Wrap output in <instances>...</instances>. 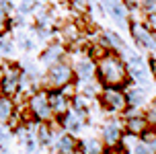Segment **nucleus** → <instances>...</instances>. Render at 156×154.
<instances>
[{"label":"nucleus","instance_id":"obj_1","mask_svg":"<svg viewBox=\"0 0 156 154\" xmlns=\"http://www.w3.org/2000/svg\"><path fill=\"white\" fill-rule=\"evenodd\" d=\"M97 76L105 86H123L127 80V66L121 56H117L115 52H107L97 60Z\"/></svg>","mask_w":156,"mask_h":154},{"label":"nucleus","instance_id":"obj_2","mask_svg":"<svg viewBox=\"0 0 156 154\" xmlns=\"http://www.w3.org/2000/svg\"><path fill=\"white\" fill-rule=\"evenodd\" d=\"M74 80V68L66 60H60L55 62L54 66L47 68V74H45V86L49 91H60L64 86L72 84Z\"/></svg>","mask_w":156,"mask_h":154},{"label":"nucleus","instance_id":"obj_3","mask_svg":"<svg viewBox=\"0 0 156 154\" xmlns=\"http://www.w3.org/2000/svg\"><path fill=\"white\" fill-rule=\"evenodd\" d=\"M129 33L140 49L150 52L152 56L156 54V33L146 23H129Z\"/></svg>","mask_w":156,"mask_h":154},{"label":"nucleus","instance_id":"obj_4","mask_svg":"<svg viewBox=\"0 0 156 154\" xmlns=\"http://www.w3.org/2000/svg\"><path fill=\"white\" fill-rule=\"evenodd\" d=\"M125 54V66H127V74L138 82V84L142 86H148L150 84V76H148V68H146V62H144V58L138 54H133V52H129V49H123Z\"/></svg>","mask_w":156,"mask_h":154},{"label":"nucleus","instance_id":"obj_5","mask_svg":"<svg viewBox=\"0 0 156 154\" xmlns=\"http://www.w3.org/2000/svg\"><path fill=\"white\" fill-rule=\"evenodd\" d=\"M29 111L33 113V117H37L41 121L51 119L54 111H51V105H49V92L35 91L33 95H29Z\"/></svg>","mask_w":156,"mask_h":154},{"label":"nucleus","instance_id":"obj_6","mask_svg":"<svg viewBox=\"0 0 156 154\" xmlns=\"http://www.w3.org/2000/svg\"><path fill=\"white\" fill-rule=\"evenodd\" d=\"M101 6L105 10V15L111 16V21L117 27L129 29V13H127V6L121 0H101Z\"/></svg>","mask_w":156,"mask_h":154},{"label":"nucleus","instance_id":"obj_7","mask_svg":"<svg viewBox=\"0 0 156 154\" xmlns=\"http://www.w3.org/2000/svg\"><path fill=\"white\" fill-rule=\"evenodd\" d=\"M101 101L105 105V109H109V111H123L127 107V97L117 86H107L101 95Z\"/></svg>","mask_w":156,"mask_h":154},{"label":"nucleus","instance_id":"obj_8","mask_svg":"<svg viewBox=\"0 0 156 154\" xmlns=\"http://www.w3.org/2000/svg\"><path fill=\"white\" fill-rule=\"evenodd\" d=\"M64 56H66V45H64L62 41H51V43H47L43 47V52L39 56V62L49 68V66H54L55 62L64 60Z\"/></svg>","mask_w":156,"mask_h":154},{"label":"nucleus","instance_id":"obj_9","mask_svg":"<svg viewBox=\"0 0 156 154\" xmlns=\"http://www.w3.org/2000/svg\"><path fill=\"white\" fill-rule=\"evenodd\" d=\"M21 76H23V72L16 68H10L4 72V80H2V84H0V91L2 95H6V97H12L16 92L21 91Z\"/></svg>","mask_w":156,"mask_h":154},{"label":"nucleus","instance_id":"obj_10","mask_svg":"<svg viewBox=\"0 0 156 154\" xmlns=\"http://www.w3.org/2000/svg\"><path fill=\"white\" fill-rule=\"evenodd\" d=\"M97 74V64H94L90 58H84V60H78L76 66H74V78H78V82H90Z\"/></svg>","mask_w":156,"mask_h":154},{"label":"nucleus","instance_id":"obj_11","mask_svg":"<svg viewBox=\"0 0 156 154\" xmlns=\"http://www.w3.org/2000/svg\"><path fill=\"white\" fill-rule=\"evenodd\" d=\"M49 105L55 115H64L70 111V97L60 88V91H49Z\"/></svg>","mask_w":156,"mask_h":154},{"label":"nucleus","instance_id":"obj_12","mask_svg":"<svg viewBox=\"0 0 156 154\" xmlns=\"http://www.w3.org/2000/svg\"><path fill=\"white\" fill-rule=\"evenodd\" d=\"M31 15H33V19H35V25H37V27H41V29H54L55 16L45 4H35Z\"/></svg>","mask_w":156,"mask_h":154},{"label":"nucleus","instance_id":"obj_13","mask_svg":"<svg viewBox=\"0 0 156 154\" xmlns=\"http://www.w3.org/2000/svg\"><path fill=\"white\" fill-rule=\"evenodd\" d=\"M148 119L140 113H132V115L125 119V130L127 134H133V136H144V131L148 130Z\"/></svg>","mask_w":156,"mask_h":154},{"label":"nucleus","instance_id":"obj_14","mask_svg":"<svg viewBox=\"0 0 156 154\" xmlns=\"http://www.w3.org/2000/svg\"><path fill=\"white\" fill-rule=\"evenodd\" d=\"M121 140V130H119V123L117 121H107L103 125V142L109 144L111 148L117 146Z\"/></svg>","mask_w":156,"mask_h":154},{"label":"nucleus","instance_id":"obj_15","mask_svg":"<svg viewBox=\"0 0 156 154\" xmlns=\"http://www.w3.org/2000/svg\"><path fill=\"white\" fill-rule=\"evenodd\" d=\"M101 43L107 47L109 52H123V49H125L123 39L119 37L115 31H109V29L103 31V35H101Z\"/></svg>","mask_w":156,"mask_h":154},{"label":"nucleus","instance_id":"obj_16","mask_svg":"<svg viewBox=\"0 0 156 154\" xmlns=\"http://www.w3.org/2000/svg\"><path fill=\"white\" fill-rule=\"evenodd\" d=\"M62 125L66 130L70 131H78L82 127V113H78V111H68V113H64L62 115Z\"/></svg>","mask_w":156,"mask_h":154},{"label":"nucleus","instance_id":"obj_17","mask_svg":"<svg viewBox=\"0 0 156 154\" xmlns=\"http://www.w3.org/2000/svg\"><path fill=\"white\" fill-rule=\"evenodd\" d=\"M10 10H12L10 2H8V0H0V37H2L8 31V27H10Z\"/></svg>","mask_w":156,"mask_h":154},{"label":"nucleus","instance_id":"obj_18","mask_svg":"<svg viewBox=\"0 0 156 154\" xmlns=\"http://www.w3.org/2000/svg\"><path fill=\"white\" fill-rule=\"evenodd\" d=\"M55 148H58L60 154H74V150H76V142H74L72 136H60V138L55 140Z\"/></svg>","mask_w":156,"mask_h":154},{"label":"nucleus","instance_id":"obj_19","mask_svg":"<svg viewBox=\"0 0 156 154\" xmlns=\"http://www.w3.org/2000/svg\"><path fill=\"white\" fill-rule=\"evenodd\" d=\"M78 37H80V27H78V23H66L62 27V39L64 41L76 43Z\"/></svg>","mask_w":156,"mask_h":154},{"label":"nucleus","instance_id":"obj_20","mask_svg":"<svg viewBox=\"0 0 156 154\" xmlns=\"http://www.w3.org/2000/svg\"><path fill=\"white\" fill-rule=\"evenodd\" d=\"M125 97H127V105L129 107H140L146 101V92H144V88H129Z\"/></svg>","mask_w":156,"mask_h":154},{"label":"nucleus","instance_id":"obj_21","mask_svg":"<svg viewBox=\"0 0 156 154\" xmlns=\"http://www.w3.org/2000/svg\"><path fill=\"white\" fill-rule=\"evenodd\" d=\"M12 111H15V103H12V99L6 97V95H2V97H0V121L10 119Z\"/></svg>","mask_w":156,"mask_h":154},{"label":"nucleus","instance_id":"obj_22","mask_svg":"<svg viewBox=\"0 0 156 154\" xmlns=\"http://www.w3.org/2000/svg\"><path fill=\"white\" fill-rule=\"evenodd\" d=\"M80 150H82V154H103L101 142H99V140H93V138L84 140V142L80 144Z\"/></svg>","mask_w":156,"mask_h":154},{"label":"nucleus","instance_id":"obj_23","mask_svg":"<svg viewBox=\"0 0 156 154\" xmlns=\"http://www.w3.org/2000/svg\"><path fill=\"white\" fill-rule=\"evenodd\" d=\"M70 10L78 16L88 15V10H90V0H70Z\"/></svg>","mask_w":156,"mask_h":154},{"label":"nucleus","instance_id":"obj_24","mask_svg":"<svg viewBox=\"0 0 156 154\" xmlns=\"http://www.w3.org/2000/svg\"><path fill=\"white\" fill-rule=\"evenodd\" d=\"M15 41L19 43V47H21V49H25V52H31L33 47H35V39L29 37L25 31H19V33H16V35H15Z\"/></svg>","mask_w":156,"mask_h":154},{"label":"nucleus","instance_id":"obj_25","mask_svg":"<svg viewBox=\"0 0 156 154\" xmlns=\"http://www.w3.org/2000/svg\"><path fill=\"white\" fill-rule=\"evenodd\" d=\"M142 142L150 148L152 154H156V131L154 130H146L144 131V140H142Z\"/></svg>","mask_w":156,"mask_h":154},{"label":"nucleus","instance_id":"obj_26","mask_svg":"<svg viewBox=\"0 0 156 154\" xmlns=\"http://www.w3.org/2000/svg\"><path fill=\"white\" fill-rule=\"evenodd\" d=\"M12 52H15V41L12 39H0V56L8 58V56H12Z\"/></svg>","mask_w":156,"mask_h":154},{"label":"nucleus","instance_id":"obj_27","mask_svg":"<svg viewBox=\"0 0 156 154\" xmlns=\"http://www.w3.org/2000/svg\"><path fill=\"white\" fill-rule=\"evenodd\" d=\"M35 4H37L35 0H21V2H19V8H16V10H19L21 15H29V13H33Z\"/></svg>","mask_w":156,"mask_h":154},{"label":"nucleus","instance_id":"obj_28","mask_svg":"<svg viewBox=\"0 0 156 154\" xmlns=\"http://www.w3.org/2000/svg\"><path fill=\"white\" fill-rule=\"evenodd\" d=\"M37 136H39V142H49L51 140V131H49V127L47 125H39L37 127Z\"/></svg>","mask_w":156,"mask_h":154},{"label":"nucleus","instance_id":"obj_29","mask_svg":"<svg viewBox=\"0 0 156 154\" xmlns=\"http://www.w3.org/2000/svg\"><path fill=\"white\" fill-rule=\"evenodd\" d=\"M146 25H148L150 29L156 33V8L152 10V13H148V15H146Z\"/></svg>","mask_w":156,"mask_h":154},{"label":"nucleus","instance_id":"obj_30","mask_svg":"<svg viewBox=\"0 0 156 154\" xmlns=\"http://www.w3.org/2000/svg\"><path fill=\"white\" fill-rule=\"evenodd\" d=\"M132 154H152V152H150V148L146 146L144 142H140V144H136V146H133Z\"/></svg>","mask_w":156,"mask_h":154},{"label":"nucleus","instance_id":"obj_31","mask_svg":"<svg viewBox=\"0 0 156 154\" xmlns=\"http://www.w3.org/2000/svg\"><path fill=\"white\" fill-rule=\"evenodd\" d=\"M146 119H148V123H152V125L156 127V103H154V105H150L148 113H146Z\"/></svg>","mask_w":156,"mask_h":154},{"label":"nucleus","instance_id":"obj_32","mask_svg":"<svg viewBox=\"0 0 156 154\" xmlns=\"http://www.w3.org/2000/svg\"><path fill=\"white\" fill-rule=\"evenodd\" d=\"M8 140H10V134H8L6 130H2V127H0V146H6Z\"/></svg>","mask_w":156,"mask_h":154},{"label":"nucleus","instance_id":"obj_33","mask_svg":"<svg viewBox=\"0 0 156 154\" xmlns=\"http://www.w3.org/2000/svg\"><path fill=\"white\" fill-rule=\"evenodd\" d=\"M107 154H127V152H125L123 148H117V146H113V148H111V150H109Z\"/></svg>","mask_w":156,"mask_h":154},{"label":"nucleus","instance_id":"obj_34","mask_svg":"<svg viewBox=\"0 0 156 154\" xmlns=\"http://www.w3.org/2000/svg\"><path fill=\"white\" fill-rule=\"evenodd\" d=\"M152 70H154V74H156V60H152Z\"/></svg>","mask_w":156,"mask_h":154},{"label":"nucleus","instance_id":"obj_35","mask_svg":"<svg viewBox=\"0 0 156 154\" xmlns=\"http://www.w3.org/2000/svg\"><path fill=\"white\" fill-rule=\"evenodd\" d=\"M154 60H156V54H154Z\"/></svg>","mask_w":156,"mask_h":154}]
</instances>
